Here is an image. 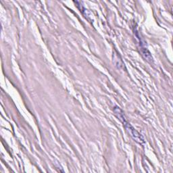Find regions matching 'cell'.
<instances>
[{"label":"cell","mask_w":173,"mask_h":173,"mask_svg":"<svg viewBox=\"0 0 173 173\" xmlns=\"http://www.w3.org/2000/svg\"><path fill=\"white\" fill-rule=\"evenodd\" d=\"M123 124L128 133L129 134L131 137H132L134 140L136 142H137L139 144H143L145 143L143 136H142L141 134L132 126V125L130 124L129 122H127V121H125L124 122H123Z\"/></svg>","instance_id":"6da1fadb"},{"label":"cell","mask_w":173,"mask_h":173,"mask_svg":"<svg viewBox=\"0 0 173 173\" xmlns=\"http://www.w3.org/2000/svg\"><path fill=\"white\" fill-rule=\"evenodd\" d=\"M114 112L115 113L116 116H117V118H118L120 121H121L122 123L124 122L125 121H127L126 120V117L124 116V114L123 112V111H122L121 108L118 106H115L114 108Z\"/></svg>","instance_id":"7a4b0ae2"},{"label":"cell","mask_w":173,"mask_h":173,"mask_svg":"<svg viewBox=\"0 0 173 173\" xmlns=\"http://www.w3.org/2000/svg\"><path fill=\"white\" fill-rule=\"evenodd\" d=\"M141 53L142 55L143 56V58L147 61V62H153V58L152 56V55L147 49L143 48V47H141Z\"/></svg>","instance_id":"3957f363"},{"label":"cell","mask_w":173,"mask_h":173,"mask_svg":"<svg viewBox=\"0 0 173 173\" xmlns=\"http://www.w3.org/2000/svg\"><path fill=\"white\" fill-rule=\"evenodd\" d=\"M114 62L116 66H118V68H121L122 66H124V64L122 62V60L120 58V55H118V54H114Z\"/></svg>","instance_id":"277c9868"}]
</instances>
